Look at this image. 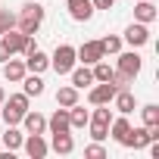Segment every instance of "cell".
Returning <instances> with one entry per match:
<instances>
[{"label": "cell", "instance_id": "obj_1", "mask_svg": "<svg viewBox=\"0 0 159 159\" xmlns=\"http://www.w3.org/2000/svg\"><path fill=\"white\" fill-rule=\"evenodd\" d=\"M41 22H44V7H41V3H25L22 13L16 16V28H19L22 34H38Z\"/></svg>", "mask_w": 159, "mask_h": 159}, {"label": "cell", "instance_id": "obj_2", "mask_svg": "<svg viewBox=\"0 0 159 159\" xmlns=\"http://www.w3.org/2000/svg\"><path fill=\"white\" fill-rule=\"evenodd\" d=\"M0 106H3L0 119H3L7 125H19V122H22V116L28 112V94H25V91H22V94H13L10 100H3Z\"/></svg>", "mask_w": 159, "mask_h": 159}, {"label": "cell", "instance_id": "obj_3", "mask_svg": "<svg viewBox=\"0 0 159 159\" xmlns=\"http://www.w3.org/2000/svg\"><path fill=\"white\" fill-rule=\"evenodd\" d=\"M109 122H112V109H109V103H100V106L94 109L91 122H88L91 137H94V140H106V137H109Z\"/></svg>", "mask_w": 159, "mask_h": 159}, {"label": "cell", "instance_id": "obj_4", "mask_svg": "<svg viewBox=\"0 0 159 159\" xmlns=\"http://www.w3.org/2000/svg\"><path fill=\"white\" fill-rule=\"evenodd\" d=\"M75 62H78V56H75V47L72 44H59L53 50V56H50V69L56 75H69L75 69Z\"/></svg>", "mask_w": 159, "mask_h": 159}, {"label": "cell", "instance_id": "obj_5", "mask_svg": "<svg viewBox=\"0 0 159 159\" xmlns=\"http://www.w3.org/2000/svg\"><path fill=\"white\" fill-rule=\"evenodd\" d=\"M140 69H143V59H140L137 50H128V53L119 50V72H122V75H128L131 81H134V78L140 75Z\"/></svg>", "mask_w": 159, "mask_h": 159}, {"label": "cell", "instance_id": "obj_6", "mask_svg": "<svg viewBox=\"0 0 159 159\" xmlns=\"http://www.w3.org/2000/svg\"><path fill=\"white\" fill-rule=\"evenodd\" d=\"M75 56H78V62H81V66H94V62H100L106 53H103L100 41H84L81 47L75 50Z\"/></svg>", "mask_w": 159, "mask_h": 159}, {"label": "cell", "instance_id": "obj_7", "mask_svg": "<svg viewBox=\"0 0 159 159\" xmlns=\"http://www.w3.org/2000/svg\"><path fill=\"white\" fill-rule=\"evenodd\" d=\"M116 84L112 81H97L94 88H91V94H88V100H91V106H100V103H112V97H116Z\"/></svg>", "mask_w": 159, "mask_h": 159}, {"label": "cell", "instance_id": "obj_8", "mask_svg": "<svg viewBox=\"0 0 159 159\" xmlns=\"http://www.w3.org/2000/svg\"><path fill=\"white\" fill-rule=\"evenodd\" d=\"M22 147H25V153H28L31 159H44V156L50 153V143L44 140V134H28V137L22 140Z\"/></svg>", "mask_w": 159, "mask_h": 159}, {"label": "cell", "instance_id": "obj_9", "mask_svg": "<svg viewBox=\"0 0 159 159\" xmlns=\"http://www.w3.org/2000/svg\"><path fill=\"white\" fill-rule=\"evenodd\" d=\"M66 10H69V16L75 22H88L94 16V3L91 0H66Z\"/></svg>", "mask_w": 159, "mask_h": 159}, {"label": "cell", "instance_id": "obj_10", "mask_svg": "<svg viewBox=\"0 0 159 159\" xmlns=\"http://www.w3.org/2000/svg\"><path fill=\"white\" fill-rule=\"evenodd\" d=\"M125 41H128L131 47H143V44H150V28H147L143 22H131V25L125 28Z\"/></svg>", "mask_w": 159, "mask_h": 159}, {"label": "cell", "instance_id": "obj_11", "mask_svg": "<svg viewBox=\"0 0 159 159\" xmlns=\"http://www.w3.org/2000/svg\"><path fill=\"white\" fill-rule=\"evenodd\" d=\"M147 143H150V128L143 125V128H131L122 147H131V150H147Z\"/></svg>", "mask_w": 159, "mask_h": 159}, {"label": "cell", "instance_id": "obj_12", "mask_svg": "<svg viewBox=\"0 0 159 159\" xmlns=\"http://www.w3.org/2000/svg\"><path fill=\"white\" fill-rule=\"evenodd\" d=\"M25 72H28V69H25V59H13V56H10V59L3 62V78H7V81H13V84L22 81Z\"/></svg>", "mask_w": 159, "mask_h": 159}, {"label": "cell", "instance_id": "obj_13", "mask_svg": "<svg viewBox=\"0 0 159 159\" xmlns=\"http://www.w3.org/2000/svg\"><path fill=\"white\" fill-rule=\"evenodd\" d=\"M112 103H116V109H119L122 116H128V112H134V109H137V100H134V94H131L128 88H122V91H116V97H112Z\"/></svg>", "mask_w": 159, "mask_h": 159}, {"label": "cell", "instance_id": "obj_14", "mask_svg": "<svg viewBox=\"0 0 159 159\" xmlns=\"http://www.w3.org/2000/svg\"><path fill=\"white\" fill-rule=\"evenodd\" d=\"M50 150H53V153H59V156H69V153L75 150L72 131H59V134H53V140H50Z\"/></svg>", "mask_w": 159, "mask_h": 159}, {"label": "cell", "instance_id": "obj_15", "mask_svg": "<svg viewBox=\"0 0 159 159\" xmlns=\"http://www.w3.org/2000/svg\"><path fill=\"white\" fill-rule=\"evenodd\" d=\"M69 75H72V88H78V91L94 84V72H91V66H75Z\"/></svg>", "mask_w": 159, "mask_h": 159}, {"label": "cell", "instance_id": "obj_16", "mask_svg": "<svg viewBox=\"0 0 159 159\" xmlns=\"http://www.w3.org/2000/svg\"><path fill=\"white\" fill-rule=\"evenodd\" d=\"M25 69L41 75V72H47V69H50V56H47L44 50H31V53H28V59H25Z\"/></svg>", "mask_w": 159, "mask_h": 159}, {"label": "cell", "instance_id": "obj_17", "mask_svg": "<svg viewBox=\"0 0 159 159\" xmlns=\"http://www.w3.org/2000/svg\"><path fill=\"white\" fill-rule=\"evenodd\" d=\"M22 125H25L28 134H44V131H47V119H44L41 112H31V109L22 116Z\"/></svg>", "mask_w": 159, "mask_h": 159}, {"label": "cell", "instance_id": "obj_18", "mask_svg": "<svg viewBox=\"0 0 159 159\" xmlns=\"http://www.w3.org/2000/svg\"><path fill=\"white\" fill-rule=\"evenodd\" d=\"M47 128H50V134H59V131H72V125H69V109L62 106V109H56L50 119H47Z\"/></svg>", "mask_w": 159, "mask_h": 159}, {"label": "cell", "instance_id": "obj_19", "mask_svg": "<svg viewBox=\"0 0 159 159\" xmlns=\"http://www.w3.org/2000/svg\"><path fill=\"white\" fill-rule=\"evenodd\" d=\"M156 7H153V0H140V3L134 7V22H143V25H150V22H156Z\"/></svg>", "mask_w": 159, "mask_h": 159}, {"label": "cell", "instance_id": "obj_20", "mask_svg": "<svg viewBox=\"0 0 159 159\" xmlns=\"http://www.w3.org/2000/svg\"><path fill=\"white\" fill-rule=\"evenodd\" d=\"M88 122H91V116H88V109L84 106H69V125H72V131H81V128H88Z\"/></svg>", "mask_w": 159, "mask_h": 159}, {"label": "cell", "instance_id": "obj_21", "mask_svg": "<svg viewBox=\"0 0 159 159\" xmlns=\"http://www.w3.org/2000/svg\"><path fill=\"white\" fill-rule=\"evenodd\" d=\"M22 84H25V94H28V97H41V94H44V78H41L38 72H31V75L25 72Z\"/></svg>", "mask_w": 159, "mask_h": 159}, {"label": "cell", "instance_id": "obj_22", "mask_svg": "<svg viewBox=\"0 0 159 159\" xmlns=\"http://www.w3.org/2000/svg\"><path fill=\"white\" fill-rule=\"evenodd\" d=\"M128 131H131V122L122 116V119H112L109 122V134H112V140H119V143H125V137H128Z\"/></svg>", "mask_w": 159, "mask_h": 159}, {"label": "cell", "instance_id": "obj_23", "mask_svg": "<svg viewBox=\"0 0 159 159\" xmlns=\"http://www.w3.org/2000/svg\"><path fill=\"white\" fill-rule=\"evenodd\" d=\"M78 103V88H72V84H66V88H59L56 91V106H75Z\"/></svg>", "mask_w": 159, "mask_h": 159}, {"label": "cell", "instance_id": "obj_24", "mask_svg": "<svg viewBox=\"0 0 159 159\" xmlns=\"http://www.w3.org/2000/svg\"><path fill=\"white\" fill-rule=\"evenodd\" d=\"M22 140H25V134H22V131H16V125H7V134H3V147L13 153V150H19V147H22Z\"/></svg>", "mask_w": 159, "mask_h": 159}, {"label": "cell", "instance_id": "obj_25", "mask_svg": "<svg viewBox=\"0 0 159 159\" xmlns=\"http://www.w3.org/2000/svg\"><path fill=\"white\" fill-rule=\"evenodd\" d=\"M140 116H143V125H147V128L159 125V106H156V103H147V106L140 109Z\"/></svg>", "mask_w": 159, "mask_h": 159}, {"label": "cell", "instance_id": "obj_26", "mask_svg": "<svg viewBox=\"0 0 159 159\" xmlns=\"http://www.w3.org/2000/svg\"><path fill=\"white\" fill-rule=\"evenodd\" d=\"M100 47H103V53H119V50H122V38H119V34H106V38L100 41Z\"/></svg>", "mask_w": 159, "mask_h": 159}, {"label": "cell", "instance_id": "obj_27", "mask_svg": "<svg viewBox=\"0 0 159 159\" xmlns=\"http://www.w3.org/2000/svg\"><path fill=\"white\" fill-rule=\"evenodd\" d=\"M91 72H94V81H109V78H112V69H109L103 59H100V62H94V69H91Z\"/></svg>", "mask_w": 159, "mask_h": 159}, {"label": "cell", "instance_id": "obj_28", "mask_svg": "<svg viewBox=\"0 0 159 159\" xmlns=\"http://www.w3.org/2000/svg\"><path fill=\"white\" fill-rule=\"evenodd\" d=\"M10 28H16V16L10 10H0V34H7Z\"/></svg>", "mask_w": 159, "mask_h": 159}, {"label": "cell", "instance_id": "obj_29", "mask_svg": "<svg viewBox=\"0 0 159 159\" xmlns=\"http://www.w3.org/2000/svg\"><path fill=\"white\" fill-rule=\"evenodd\" d=\"M84 156H88V159H106V150H103L100 140H94L91 147H84Z\"/></svg>", "mask_w": 159, "mask_h": 159}, {"label": "cell", "instance_id": "obj_30", "mask_svg": "<svg viewBox=\"0 0 159 159\" xmlns=\"http://www.w3.org/2000/svg\"><path fill=\"white\" fill-rule=\"evenodd\" d=\"M109 81H112V84L122 91V88H128V84H131V78H128V75H122L119 69H112V78H109Z\"/></svg>", "mask_w": 159, "mask_h": 159}, {"label": "cell", "instance_id": "obj_31", "mask_svg": "<svg viewBox=\"0 0 159 159\" xmlns=\"http://www.w3.org/2000/svg\"><path fill=\"white\" fill-rule=\"evenodd\" d=\"M91 3H94V10H109L116 0H91Z\"/></svg>", "mask_w": 159, "mask_h": 159}, {"label": "cell", "instance_id": "obj_32", "mask_svg": "<svg viewBox=\"0 0 159 159\" xmlns=\"http://www.w3.org/2000/svg\"><path fill=\"white\" fill-rule=\"evenodd\" d=\"M10 56H13V53H10V47H7V44H3V41H0V62H7V59H10Z\"/></svg>", "mask_w": 159, "mask_h": 159}, {"label": "cell", "instance_id": "obj_33", "mask_svg": "<svg viewBox=\"0 0 159 159\" xmlns=\"http://www.w3.org/2000/svg\"><path fill=\"white\" fill-rule=\"evenodd\" d=\"M3 100H7V94H3V88H0V103H3Z\"/></svg>", "mask_w": 159, "mask_h": 159}]
</instances>
